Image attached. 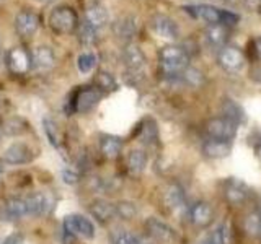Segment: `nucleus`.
<instances>
[{
  "instance_id": "34",
  "label": "nucleus",
  "mask_w": 261,
  "mask_h": 244,
  "mask_svg": "<svg viewBox=\"0 0 261 244\" xmlns=\"http://www.w3.org/2000/svg\"><path fill=\"white\" fill-rule=\"evenodd\" d=\"M181 78L186 81L188 85H191V86H201V85L204 83V75H202V72H199L198 69H193V67H188V69L183 72Z\"/></svg>"
},
{
  "instance_id": "43",
  "label": "nucleus",
  "mask_w": 261,
  "mask_h": 244,
  "mask_svg": "<svg viewBox=\"0 0 261 244\" xmlns=\"http://www.w3.org/2000/svg\"><path fill=\"white\" fill-rule=\"evenodd\" d=\"M199 244H216V241H214V238H212V234H209V236H206Z\"/></svg>"
},
{
  "instance_id": "18",
  "label": "nucleus",
  "mask_w": 261,
  "mask_h": 244,
  "mask_svg": "<svg viewBox=\"0 0 261 244\" xmlns=\"http://www.w3.org/2000/svg\"><path fill=\"white\" fill-rule=\"evenodd\" d=\"M232 151V145L230 142H222V140H214V138H209L202 143V153L204 157L209 160H220L228 157Z\"/></svg>"
},
{
  "instance_id": "2",
  "label": "nucleus",
  "mask_w": 261,
  "mask_h": 244,
  "mask_svg": "<svg viewBox=\"0 0 261 244\" xmlns=\"http://www.w3.org/2000/svg\"><path fill=\"white\" fill-rule=\"evenodd\" d=\"M103 92H100L96 86H84L77 89L70 98V108L69 112H82L85 114L92 111L95 106L100 103Z\"/></svg>"
},
{
  "instance_id": "44",
  "label": "nucleus",
  "mask_w": 261,
  "mask_h": 244,
  "mask_svg": "<svg viewBox=\"0 0 261 244\" xmlns=\"http://www.w3.org/2000/svg\"><path fill=\"white\" fill-rule=\"evenodd\" d=\"M224 4H228V5H233V4H237L239 0H222Z\"/></svg>"
},
{
  "instance_id": "1",
  "label": "nucleus",
  "mask_w": 261,
  "mask_h": 244,
  "mask_svg": "<svg viewBox=\"0 0 261 244\" xmlns=\"http://www.w3.org/2000/svg\"><path fill=\"white\" fill-rule=\"evenodd\" d=\"M190 54L183 47L167 46L159 52V67L160 73L165 78L175 80L181 78L183 72L190 67Z\"/></svg>"
},
{
  "instance_id": "24",
  "label": "nucleus",
  "mask_w": 261,
  "mask_h": 244,
  "mask_svg": "<svg viewBox=\"0 0 261 244\" xmlns=\"http://www.w3.org/2000/svg\"><path fill=\"white\" fill-rule=\"evenodd\" d=\"M113 33L119 39H130L137 33V23L133 15L121 16L116 20V23L113 24Z\"/></svg>"
},
{
  "instance_id": "16",
  "label": "nucleus",
  "mask_w": 261,
  "mask_h": 244,
  "mask_svg": "<svg viewBox=\"0 0 261 244\" xmlns=\"http://www.w3.org/2000/svg\"><path fill=\"white\" fill-rule=\"evenodd\" d=\"M190 218L194 226L206 228L212 223V220H214V210H212V207L207 202H198L191 207Z\"/></svg>"
},
{
  "instance_id": "3",
  "label": "nucleus",
  "mask_w": 261,
  "mask_h": 244,
  "mask_svg": "<svg viewBox=\"0 0 261 244\" xmlns=\"http://www.w3.org/2000/svg\"><path fill=\"white\" fill-rule=\"evenodd\" d=\"M79 18L77 13L70 7H57L49 15V26L57 35H69L77 28Z\"/></svg>"
},
{
  "instance_id": "17",
  "label": "nucleus",
  "mask_w": 261,
  "mask_h": 244,
  "mask_svg": "<svg viewBox=\"0 0 261 244\" xmlns=\"http://www.w3.org/2000/svg\"><path fill=\"white\" fill-rule=\"evenodd\" d=\"M31 60L35 70H49L56 65V55L51 47L39 46L31 52Z\"/></svg>"
},
{
  "instance_id": "9",
  "label": "nucleus",
  "mask_w": 261,
  "mask_h": 244,
  "mask_svg": "<svg viewBox=\"0 0 261 244\" xmlns=\"http://www.w3.org/2000/svg\"><path fill=\"white\" fill-rule=\"evenodd\" d=\"M64 228L69 234L82 236V238L92 239L95 236V226L88 218L82 215H69L64 220Z\"/></svg>"
},
{
  "instance_id": "26",
  "label": "nucleus",
  "mask_w": 261,
  "mask_h": 244,
  "mask_svg": "<svg viewBox=\"0 0 261 244\" xmlns=\"http://www.w3.org/2000/svg\"><path fill=\"white\" fill-rule=\"evenodd\" d=\"M149 157L144 150H130L127 155V169L130 174H141L147 166Z\"/></svg>"
},
{
  "instance_id": "20",
  "label": "nucleus",
  "mask_w": 261,
  "mask_h": 244,
  "mask_svg": "<svg viewBox=\"0 0 261 244\" xmlns=\"http://www.w3.org/2000/svg\"><path fill=\"white\" fill-rule=\"evenodd\" d=\"M204 38H206L207 44L211 47H219L222 49L225 47V43L228 39V28L222 23H217V24H209L204 31Z\"/></svg>"
},
{
  "instance_id": "36",
  "label": "nucleus",
  "mask_w": 261,
  "mask_h": 244,
  "mask_svg": "<svg viewBox=\"0 0 261 244\" xmlns=\"http://www.w3.org/2000/svg\"><path fill=\"white\" fill-rule=\"evenodd\" d=\"M113 244H142V241L139 239V236L127 233V231H119L114 234Z\"/></svg>"
},
{
  "instance_id": "15",
  "label": "nucleus",
  "mask_w": 261,
  "mask_h": 244,
  "mask_svg": "<svg viewBox=\"0 0 261 244\" xmlns=\"http://www.w3.org/2000/svg\"><path fill=\"white\" fill-rule=\"evenodd\" d=\"M152 29L157 33L159 36L165 39H176L179 36V28L175 20H171L167 15H155L152 21Z\"/></svg>"
},
{
  "instance_id": "46",
  "label": "nucleus",
  "mask_w": 261,
  "mask_h": 244,
  "mask_svg": "<svg viewBox=\"0 0 261 244\" xmlns=\"http://www.w3.org/2000/svg\"><path fill=\"white\" fill-rule=\"evenodd\" d=\"M38 2H44V4H47V2H53V0H38Z\"/></svg>"
},
{
  "instance_id": "40",
  "label": "nucleus",
  "mask_w": 261,
  "mask_h": 244,
  "mask_svg": "<svg viewBox=\"0 0 261 244\" xmlns=\"http://www.w3.org/2000/svg\"><path fill=\"white\" fill-rule=\"evenodd\" d=\"M62 177H64V182H67V184H75L79 181V176L75 173H72V171H64Z\"/></svg>"
},
{
  "instance_id": "38",
  "label": "nucleus",
  "mask_w": 261,
  "mask_h": 244,
  "mask_svg": "<svg viewBox=\"0 0 261 244\" xmlns=\"http://www.w3.org/2000/svg\"><path fill=\"white\" fill-rule=\"evenodd\" d=\"M240 21V16H237L235 13H230V12H224L222 10V20H220V23L225 24V26H235L237 23Z\"/></svg>"
},
{
  "instance_id": "28",
  "label": "nucleus",
  "mask_w": 261,
  "mask_h": 244,
  "mask_svg": "<svg viewBox=\"0 0 261 244\" xmlns=\"http://www.w3.org/2000/svg\"><path fill=\"white\" fill-rule=\"evenodd\" d=\"M141 138L147 145H155L159 140V129L157 124L152 119H147L144 122V127H141Z\"/></svg>"
},
{
  "instance_id": "48",
  "label": "nucleus",
  "mask_w": 261,
  "mask_h": 244,
  "mask_svg": "<svg viewBox=\"0 0 261 244\" xmlns=\"http://www.w3.org/2000/svg\"><path fill=\"white\" fill-rule=\"evenodd\" d=\"M259 236H261V233H259Z\"/></svg>"
},
{
  "instance_id": "22",
  "label": "nucleus",
  "mask_w": 261,
  "mask_h": 244,
  "mask_svg": "<svg viewBox=\"0 0 261 244\" xmlns=\"http://www.w3.org/2000/svg\"><path fill=\"white\" fill-rule=\"evenodd\" d=\"M220 112H222V116L225 119L235 122L237 126H240L247 120L245 109L235 100H230V98H225V100L222 101V104H220Z\"/></svg>"
},
{
  "instance_id": "12",
  "label": "nucleus",
  "mask_w": 261,
  "mask_h": 244,
  "mask_svg": "<svg viewBox=\"0 0 261 244\" xmlns=\"http://www.w3.org/2000/svg\"><path fill=\"white\" fill-rule=\"evenodd\" d=\"M39 26V16L31 10H23L15 18V31L21 38H30Z\"/></svg>"
},
{
  "instance_id": "33",
  "label": "nucleus",
  "mask_w": 261,
  "mask_h": 244,
  "mask_svg": "<svg viewBox=\"0 0 261 244\" xmlns=\"http://www.w3.org/2000/svg\"><path fill=\"white\" fill-rule=\"evenodd\" d=\"M96 65V55L92 52H85V54H80L79 59H77V67L82 73H88L92 72L93 67Z\"/></svg>"
},
{
  "instance_id": "45",
  "label": "nucleus",
  "mask_w": 261,
  "mask_h": 244,
  "mask_svg": "<svg viewBox=\"0 0 261 244\" xmlns=\"http://www.w3.org/2000/svg\"><path fill=\"white\" fill-rule=\"evenodd\" d=\"M2 35H0V60H2Z\"/></svg>"
},
{
  "instance_id": "47",
  "label": "nucleus",
  "mask_w": 261,
  "mask_h": 244,
  "mask_svg": "<svg viewBox=\"0 0 261 244\" xmlns=\"http://www.w3.org/2000/svg\"><path fill=\"white\" fill-rule=\"evenodd\" d=\"M0 244H5V241H4V239H0Z\"/></svg>"
},
{
  "instance_id": "19",
  "label": "nucleus",
  "mask_w": 261,
  "mask_h": 244,
  "mask_svg": "<svg viewBox=\"0 0 261 244\" xmlns=\"http://www.w3.org/2000/svg\"><path fill=\"white\" fill-rule=\"evenodd\" d=\"M185 10L188 13H191L193 16L199 20H204L209 24H217L222 20V10L212 7V5H194V7H185Z\"/></svg>"
},
{
  "instance_id": "29",
  "label": "nucleus",
  "mask_w": 261,
  "mask_h": 244,
  "mask_svg": "<svg viewBox=\"0 0 261 244\" xmlns=\"http://www.w3.org/2000/svg\"><path fill=\"white\" fill-rule=\"evenodd\" d=\"M211 234L216 244H232V231L228 223H220Z\"/></svg>"
},
{
  "instance_id": "10",
  "label": "nucleus",
  "mask_w": 261,
  "mask_h": 244,
  "mask_svg": "<svg viewBox=\"0 0 261 244\" xmlns=\"http://www.w3.org/2000/svg\"><path fill=\"white\" fill-rule=\"evenodd\" d=\"M30 217H43L47 215L54 207V199L47 192H35L27 195Z\"/></svg>"
},
{
  "instance_id": "32",
  "label": "nucleus",
  "mask_w": 261,
  "mask_h": 244,
  "mask_svg": "<svg viewBox=\"0 0 261 244\" xmlns=\"http://www.w3.org/2000/svg\"><path fill=\"white\" fill-rule=\"evenodd\" d=\"M245 231L251 236H256L261 233V217L258 211H253L245 218Z\"/></svg>"
},
{
  "instance_id": "11",
  "label": "nucleus",
  "mask_w": 261,
  "mask_h": 244,
  "mask_svg": "<svg viewBox=\"0 0 261 244\" xmlns=\"http://www.w3.org/2000/svg\"><path fill=\"white\" fill-rule=\"evenodd\" d=\"M0 214H2L4 220H7V222H16V220L30 217V208H28L27 197H12V199H8Z\"/></svg>"
},
{
  "instance_id": "6",
  "label": "nucleus",
  "mask_w": 261,
  "mask_h": 244,
  "mask_svg": "<svg viewBox=\"0 0 261 244\" xmlns=\"http://www.w3.org/2000/svg\"><path fill=\"white\" fill-rule=\"evenodd\" d=\"M5 62L8 65L10 72L16 73V75H23L28 70L33 69V60H31V52H28L23 47H13L7 52Z\"/></svg>"
},
{
  "instance_id": "37",
  "label": "nucleus",
  "mask_w": 261,
  "mask_h": 244,
  "mask_svg": "<svg viewBox=\"0 0 261 244\" xmlns=\"http://www.w3.org/2000/svg\"><path fill=\"white\" fill-rule=\"evenodd\" d=\"M44 130L49 137V142H51L56 148H59V135H57V129H56L54 122L49 119H44Z\"/></svg>"
},
{
  "instance_id": "25",
  "label": "nucleus",
  "mask_w": 261,
  "mask_h": 244,
  "mask_svg": "<svg viewBox=\"0 0 261 244\" xmlns=\"http://www.w3.org/2000/svg\"><path fill=\"white\" fill-rule=\"evenodd\" d=\"M122 150V140L114 135H103L100 138V151L106 158H116Z\"/></svg>"
},
{
  "instance_id": "7",
  "label": "nucleus",
  "mask_w": 261,
  "mask_h": 244,
  "mask_svg": "<svg viewBox=\"0 0 261 244\" xmlns=\"http://www.w3.org/2000/svg\"><path fill=\"white\" fill-rule=\"evenodd\" d=\"M145 231L149 233V236L152 239H155L157 242H163V244H171L176 239V233L168 223L162 222V220L150 217L147 218L145 222Z\"/></svg>"
},
{
  "instance_id": "35",
  "label": "nucleus",
  "mask_w": 261,
  "mask_h": 244,
  "mask_svg": "<svg viewBox=\"0 0 261 244\" xmlns=\"http://www.w3.org/2000/svg\"><path fill=\"white\" fill-rule=\"evenodd\" d=\"M79 39L82 44L85 46H92L96 43V29L90 26L88 23H84L80 26V33H79Z\"/></svg>"
},
{
  "instance_id": "13",
  "label": "nucleus",
  "mask_w": 261,
  "mask_h": 244,
  "mask_svg": "<svg viewBox=\"0 0 261 244\" xmlns=\"http://www.w3.org/2000/svg\"><path fill=\"white\" fill-rule=\"evenodd\" d=\"M248 187L239 179H228L224 184V197L230 205H242L248 199Z\"/></svg>"
},
{
  "instance_id": "23",
  "label": "nucleus",
  "mask_w": 261,
  "mask_h": 244,
  "mask_svg": "<svg viewBox=\"0 0 261 244\" xmlns=\"http://www.w3.org/2000/svg\"><path fill=\"white\" fill-rule=\"evenodd\" d=\"M110 20V13L106 10V7L100 5V4H93L92 7L87 8L85 12V23H88L90 26L98 29L103 28Z\"/></svg>"
},
{
  "instance_id": "27",
  "label": "nucleus",
  "mask_w": 261,
  "mask_h": 244,
  "mask_svg": "<svg viewBox=\"0 0 261 244\" xmlns=\"http://www.w3.org/2000/svg\"><path fill=\"white\" fill-rule=\"evenodd\" d=\"M163 199H165V203L170 208H178L185 203V192L178 184H170L167 187Z\"/></svg>"
},
{
  "instance_id": "39",
  "label": "nucleus",
  "mask_w": 261,
  "mask_h": 244,
  "mask_svg": "<svg viewBox=\"0 0 261 244\" xmlns=\"http://www.w3.org/2000/svg\"><path fill=\"white\" fill-rule=\"evenodd\" d=\"M243 5L248 12L261 13V0H243Z\"/></svg>"
},
{
  "instance_id": "8",
  "label": "nucleus",
  "mask_w": 261,
  "mask_h": 244,
  "mask_svg": "<svg viewBox=\"0 0 261 244\" xmlns=\"http://www.w3.org/2000/svg\"><path fill=\"white\" fill-rule=\"evenodd\" d=\"M217 62L225 72H240L245 65V55L240 49L232 47V46H225L220 49V52L217 55Z\"/></svg>"
},
{
  "instance_id": "30",
  "label": "nucleus",
  "mask_w": 261,
  "mask_h": 244,
  "mask_svg": "<svg viewBox=\"0 0 261 244\" xmlns=\"http://www.w3.org/2000/svg\"><path fill=\"white\" fill-rule=\"evenodd\" d=\"M96 88L100 92H114L116 89V80L113 78L111 73L100 72L96 75Z\"/></svg>"
},
{
  "instance_id": "14",
  "label": "nucleus",
  "mask_w": 261,
  "mask_h": 244,
  "mask_svg": "<svg viewBox=\"0 0 261 244\" xmlns=\"http://www.w3.org/2000/svg\"><path fill=\"white\" fill-rule=\"evenodd\" d=\"M33 158H35V153L24 143H13L4 153V160L8 165H27Z\"/></svg>"
},
{
  "instance_id": "4",
  "label": "nucleus",
  "mask_w": 261,
  "mask_h": 244,
  "mask_svg": "<svg viewBox=\"0 0 261 244\" xmlns=\"http://www.w3.org/2000/svg\"><path fill=\"white\" fill-rule=\"evenodd\" d=\"M122 60H124L127 67V75L134 77V83H137V80L142 78L144 67H145V55L141 51V47L129 43L122 49Z\"/></svg>"
},
{
  "instance_id": "5",
  "label": "nucleus",
  "mask_w": 261,
  "mask_h": 244,
  "mask_svg": "<svg viewBox=\"0 0 261 244\" xmlns=\"http://www.w3.org/2000/svg\"><path fill=\"white\" fill-rule=\"evenodd\" d=\"M237 126L235 122L225 119L224 116L220 117H212L206 124V132L209 138L214 140H222V142H232L237 135Z\"/></svg>"
},
{
  "instance_id": "31",
  "label": "nucleus",
  "mask_w": 261,
  "mask_h": 244,
  "mask_svg": "<svg viewBox=\"0 0 261 244\" xmlns=\"http://www.w3.org/2000/svg\"><path fill=\"white\" fill-rule=\"evenodd\" d=\"M116 205V217L121 220H133L137 214V208L133 202H118Z\"/></svg>"
},
{
  "instance_id": "42",
  "label": "nucleus",
  "mask_w": 261,
  "mask_h": 244,
  "mask_svg": "<svg viewBox=\"0 0 261 244\" xmlns=\"http://www.w3.org/2000/svg\"><path fill=\"white\" fill-rule=\"evenodd\" d=\"M253 51L256 52L258 59H261V38H256L255 41H253Z\"/></svg>"
},
{
  "instance_id": "21",
  "label": "nucleus",
  "mask_w": 261,
  "mask_h": 244,
  "mask_svg": "<svg viewBox=\"0 0 261 244\" xmlns=\"http://www.w3.org/2000/svg\"><path fill=\"white\" fill-rule=\"evenodd\" d=\"M90 214L93 215V218H96L100 223H110L111 220L118 218L116 217V205L105 200H96L90 205Z\"/></svg>"
},
{
  "instance_id": "41",
  "label": "nucleus",
  "mask_w": 261,
  "mask_h": 244,
  "mask_svg": "<svg viewBox=\"0 0 261 244\" xmlns=\"http://www.w3.org/2000/svg\"><path fill=\"white\" fill-rule=\"evenodd\" d=\"M5 244H24V239L21 234H12L10 238L5 239Z\"/></svg>"
}]
</instances>
